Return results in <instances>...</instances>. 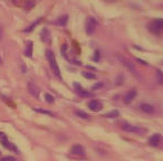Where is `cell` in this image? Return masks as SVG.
<instances>
[{"mask_svg":"<svg viewBox=\"0 0 163 161\" xmlns=\"http://www.w3.org/2000/svg\"><path fill=\"white\" fill-rule=\"evenodd\" d=\"M25 54H26V56H28V57H31V55H33V43H31V41H28L27 43Z\"/></svg>","mask_w":163,"mask_h":161,"instance_id":"16","label":"cell"},{"mask_svg":"<svg viewBox=\"0 0 163 161\" xmlns=\"http://www.w3.org/2000/svg\"><path fill=\"white\" fill-rule=\"evenodd\" d=\"M67 48H68L67 44H63V45H62V53H63V55H65V52L67 50Z\"/></svg>","mask_w":163,"mask_h":161,"instance_id":"24","label":"cell"},{"mask_svg":"<svg viewBox=\"0 0 163 161\" xmlns=\"http://www.w3.org/2000/svg\"><path fill=\"white\" fill-rule=\"evenodd\" d=\"M82 75H83L84 77L88 78V80H95V78L97 77L96 74H94V73H92V72H83Z\"/></svg>","mask_w":163,"mask_h":161,"instance_id":"18","label":"cell"},{"mask_svg":"<svg viewBox=\"0 0 163 161\" xmlns=\"http://www.w3.org/2000/svg\"><path fill=\"white\" fill-rule=\"evenodd\" d=\"M1 143H2V146L6 147L7 149H9V150H11V151H15L16 153H18V149H17V147H16L14 143L10 142L9 140L7 139V138H3V139H1Z\"/></svg>","mask_w":163,"mask_h":161,"instance_id":"10","label":"cell"},{"mask_svg":"<svg viewBox=\"0 0 163 161\" xmlns=\"http://www.w3.org/2000/svg\"><path fill=\"white\" fill-rule=\"evenodd\" d=\"M35 6V2H26V9H30L31 7Z\"/></svg>","mask_w":163,"mask_h":161,"instance_id":"25","label":"cell"},{"mask_svg":"<svg viewBox=\"0 0 163 161\" xmlns=\"http://www.w3.org/2000/svg\"><path fill=\"white\" fill-rule=\"evenodd\" d=\"M149 29L154 34H160L163 31V18L155 19L153 22H150L149 25Z\"/></svg>","mask_w":163,"mask_h":161,"instance_id":"3","label":"cell"},{"mask_svg":"<svg viewBox=\"0 0 163 161\" xmlns=\"http://www.w3.org/2000/svg\"><path fill=\"white\" fill-rule=\"evenodd\" d=\"M28 92L30 93V95L34 96V97H37V99L39 97V93H40L39 88H38V86L36 84L31 83V82L28 83Z\"/></svg>","mask_w":163,"mask_h":161,"instance_id":"6","label":"cell"},{"mask_svg":"<svg viewBox=\"0 0 163 161\" xmlns=\"http://www.w3.org/2000/svg\"><path fill=\"white\" fill-rule=\"evenodd\" d=\"M140 108L144 113H146V114H153L154 111H155V108L153 105L149 104V103H142L141 105H140Z\"/></svg>","mask_w":163,"mask_h":161,"instance_id":"9","label":"cell"},{"mask_svg":"<svg viewBox=\"0 0 163 161\" xmlns=\"http://www.w3.org/2000/svg\"><path fill=\"white\" fill-rule=\"evenodd\" d=\"M162 65H163V61H162Z\"/></svg>","mask_w":163,"mask_h":161,"instance_id":"30","label":"cell"},{"mask_svg":"<svg viewBox=\"0 0 163 161\" xmlns=\"http://www.w3.org/2000/svg\"><path fill=\"white\" fill-rule=\"evenodd\" d=\"M45 99H46V102H48V103H52L55 101L54 96H52L50 94H46V95H45Z\"/></svg>","mask_w":163,"mask_h":161,"instance_id":"22","label":"cell"},{"mask_svg":"<svg viewBox=\"0 0 163 161\" xmlns=\"http://www.w3.org/2000/svg\"><path fill=\"white\" fill-rule=\"evenodd\" d=\"M71 153L75 155H85V149L80 144H75L71 148Z\"/></svg>","mask_w":163,"mask_h":161,"instance_id":"8","label":"cell"},{"mask_svg":"<svg viewBox=\"0 0 163 161\" xmlns=\"http://www.w3.org/2000/svg\"><path fill=\"white\" fill-rule=\"evenodd\" d=\"M157 80H159L161 84H163V73L160 69H157Z\"/></svg>","mask_w":163,"mask_h":161,"instance_id":"21","label":"cell"},{"mask_svg":"<svg viewBox=\"0 0 163 161\" xmlns=\"http://www.w3.org/2000/svg\"><path fill=\"white\" fill-rule=\"evenodd\" d=\"M2 39V29H1V27H0V40Z\"/></svg>","mask_w":163,"mask_h":161,"instance_id":"28","label":"cell"},{"mask_svg":"<svg viewBox=\"0 0 163 161\" xmlns=\"http://www.w3.org/2000/svg\"><path fill=\"white\" fill-rule=\"evenodd\" d=\"M1 63H2V59H1V56H0V64H1Z\"/></svg>","mask_w":163,"mask_h":161,"instance_id":"29","label":"cell"},{"mask_svg":"<svg viewBox=\"0 0 163 161\" xmlns=\"http://www.w3.org/2000/svg\"><path fill=\"white\" fill-rule=\"evenodd\" d=\"M40 38H41V40L45 41V43H47V41L49 40V31H48L47 28H44L43 30H41V33H40Z\"/></svg>","mask_w":163,"mask_h":161,"instance_id":"15","label":"cell"},{"mask_svg":"<svg viewBox=\"0 0 163 161\" xmlns=\"http://www.w3.org/2000/svg\"><path fill=\"white\" fill-rule=\"evenodd\" d=\"M67 22H68V16L65 15V16H62V17H59V18H57V20L55 22V24L56 25L64 27V26H66Z\"/></svg>","mask_w":163,"mask_h":161,"instance_id":"14","label":"cell"},{"mask_svg":"<svg viewBox=\"0 0 163 161\" xmlns=\"http://www.w3.org/2000/svg\"><path fill=\"white\" fill-rule=\"evenodd\" d=\"M96 26H97L96 19L94 18V17H88L86 20V27H85V29H86V34L89 35V36L93 35V33H94L96 29Z\"/></svg>","mask_w":163,"mask_h":161,"instance_id":"4","label":"cell"},{"mask_svg":"<svg viewBox=\"0 0 163 161\" xmlns=\"http://www.w3.org/2000/svg\"><path fill=\"white\" fill-rule=\"evenodd\" d=\"M76 114H77V116H80V118H82V119H86V120H88L89 119L88 114L83 111H76Z\"/></svg>","mask_w":163,"mask_h":161,"instance_id":"19","label":"cell"},{"mask_svg":"<svg viewBox=\"0 0 163 161\" xmlns=\"http://www.w3.org/2000/svg\"><path fill=\"white\" fill-rule=\"evenodd\" d=\"M46 57H47L48 63H49V66H50V68H52V71L54 72V74H55L56 76H58L59 78H62V76H60V71H59V67H58V65H57V61H56V58H55V54L52 53L50 49H47Z\"/></svg>","mask_w":163,"mask_h":161,"instance_id":"1","label":"cell"},{"mask_svg":"<svg viewBox=\"0 0 163 161\" xmlns=\"http://www.w3.org/2000/svg\"><path fill=\"white\" fill-rule=\"evenodd\" d=\"M88 108L89 110H92L94 112H99L103 108V103L99 100H93V101H89L88 102Z\"/></svg>","mask_w":163,"mask_h":161,"instance_id":"5","label":"cell"},{"mask_svg":"<svg viewBox=\"0 0 163 161\" xmlns=\"http://www.w3.org/2000/svg\"><path fill=\"white\" fill-rule=\"evenodd\" d=\"M74 87H75V91H76V93L78 94L80 96H82V97H91V96H92V93H89V92H87V91L83 90V88L80 87V85L78 83L74 84Z\"/></svg>","mask_w":163,"mask_h":161,"instance_id":"7","label":"cell"},{"mask_svg":"<svg viewBox=\"0 0 163 161\" xmlns=\"http://www.w3.org/2000/svg\"><path fill=\"white\" fill-rule=\"evenodd\" d=\"M0 161H15V158H13V157H6V158L1 159Z\"/></svg>","mask_w":163,"mask_h":161,"instance_id":"26","label":"cell"},{"mask_svg":"<svg viewBox=\"0 0 163 161\" xmlns=\"http://www.w3.org/2000/svg\"><path fill=\"white\" fill-rule=\"evenodd\" d=\"M122 129L126 132H130V133H134V134H145L146 133V129L141 127H138V125H132V124H127V123H123L122 125Z\"/></svg>","mask_w":163,"mask_h":161,"instance_id":"2","label":"cell"},{"mask_svg":"<svg viewBox=\"0 0 163 161\" xmlns=\"http://www.w3.org/2000/svg\"><path fill=\"white\" fill-rule=\"evenodd\" d=\"M105 116H107V118H116V116H118V112L113 111V112H111V113H107Z\"/></svg>","mask_w":163,"mask_h":161,"instance_id":"23","label":"cell"},{"mask_svg":"<svg viewBox=\"0 0 163 161\" xmlns=\"http://www.w3.org/2000/svg\"><path fill=\"white\" fill-rule=\"evenodd\" d=\"M160 140H161V134L155 133V134H153V135L151 136L150 140H149V142H150L151 146L155 147V146H157V144L160 143Z\"/></svg>","mask_w":163,"mask_h":161,"instance_id":"12","label":"cell"},{"mask_svg":"<svg viewBox=\"0 0 163 161\" xmlns=\"http://www.w3.org/2000/svg\"><path fill=\"white\" fill-rule=\"evenodd\" d=\"M41 20H43V19L39 18V19H37V20H36L35 22H33V24H31V25L29 26V27L26 28V29H25V33H30V31H33V30L35 29V27H36V26L39 25V22H41Z\"/></svg>","mask_w":163,"mask_h":161,"instance_id":"17","label":"cell"},{"mask_svg":"<svg viewBox=\"0 0 163 161\" xmlns=\"http://www.w3.org/2000/svg\"><path fill=\"white\" fill-rule=\"evenodd\" d=\"M120 59H121V62H122V64H123L127 69H130L133 74H136V69H135V67H134V65H133L132 63L130 62V61H127L126 58H124V57H122V56L120 57Z\"/></svg>","mask_w":163,"mask_h":161,"instance_id":"11","label":"cell"},{"mask_svg":"<svg viewBox=\"0 0 163 161\" xmlns=\"http://www.w3.org/2000/svg\"><path fill=\"white\" fill-rule=\"evenodd\" d=\"M35 111L36 112H39V113H43V114H47V115H50V116H54V113L50 111H46V110H41V108H35Z\"/></svg>","mask_w":163,"mask_h":161,"instance_id":"20","label":"cell"},{"mask_svg":"<svg viewBox=\"0 0 163 161\" xmlns=\"http://www.w3.org/2000/svg\"><path fill=\"white\" fill-rule=\"evenodd\" d=\"M135 96H136V91L135 90H131L129 93L125 95V99H124V101H125V103L132 102L133 99H135Z\"/></svg>","mask_w":163,"mask_h":161,"instance_id":"13","label":"cell"},{"mask_svg":"<svg viewBox=\"0 0 163 161\" xmlns=\"http://www.w3.org/2000/svg\"><path fill=\"white\" fill-rule=\"evenodd\" d=\"M3 138H6V134L2 133V132H0V139H3Z\"/></svg>","mask_w":163,"mask_h":161,"instance_id":"27","label":"cell"}]
</instances>
